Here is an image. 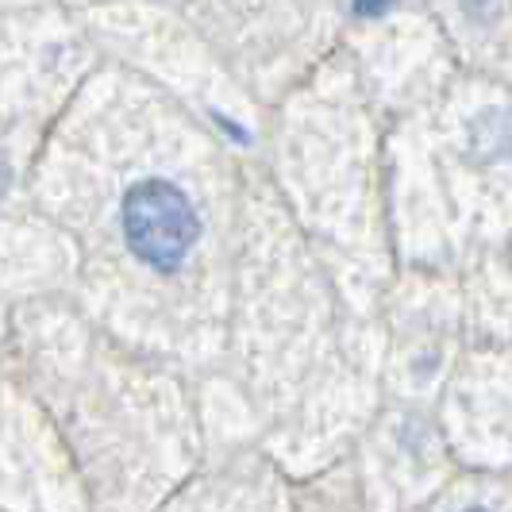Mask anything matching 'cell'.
Returning a JSON list of instances; mask_svg holds the SVG:
<instances>
[{"mask_svg": "<svg viewBox=\"0 0 512 512\" xmlns=\"http://www.w3.org/2000/svg\"><path fill=\"white\" fill-rule=\"evenodd\" d=\"M120 228L128 251L143 266L174 274L201 239V216L174 181L147 178L128 189L120 208Z\"/></svg>", "mask_w": 512, "mask_h": 512, "instance_id": "cell-1", "label": "cell"}, {"mask_svg": "<svg viewBox=\"0 0 512 512\" xmlns=\"http://www.w3.org/2000/svg\"><path fill=\"white\" fill-rule=\"evenodd\" d=\"M482 158H512V116L509 112H486L470 131Z\"/></svg>", "mask_w": 512, "mask_h": 512, "instance_id": "cell-2", "label": "cell"}, {"mask_svg": "<svg viewBox=\"0 0 512 512\" xmlns=\"http://www.w3.org/2000/svg\"><path fill=\"white\" fill-rule=\"evenodd\" d=\"M393 4H397V0H355V12H359V16H385Z\"/></svg>", "mask_w": 512, "mask_h": 512, "instance_id": "cell-3", "label": "cell"}]
</instances>
